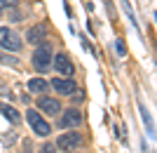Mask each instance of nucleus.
Segmentation results:
<instances>
[{"label":"nucleus","mask_w":157,"mask_h":153,"mask_svg":"<svg viewBox=\"0 0 157 153\" xmlns=\"http://www.w3.org/2000/svg\"><path fill=\"white\" fill-rule=\"evenodd\" d=\"M45 38H47L45 24H35V26L28 28V33H26V40L31 42V45H40V42H45Z\"/></svg>","instance_id":"obj_9"},{"label":"nucleus","mask_w":157,"mask_h":153,"mask_svg":"<svg viewBox=\"0 0 157 153\" xmlns=\"http://www.w3.org/2000/svg\"><path fill=\"white\" fill-rule=\"evenodd\" d=\"M52 87H54V92L61 94V97H71L73 92H78V85L73 83V78H54Z\"/></svg>","instance_id":"obj_5"},{"label":"nucleus","mask_w":157,"mask_h":153,"mask_svg":"<svg viewBox=\"0 0 157 153\" xmlns=\"http://www.w3.org/2000/svg\"><path fill=\"white\" fill-rule=\"evenodd\" d=\"M0 61L7 64V66H19V57H7V54H0Z\"/></svg>","instance_id":"obj_14"},{"label":"nucleus","mask_w":157,"mask_h":153,"mask_svg":"<svg viewBox=\"0 0 157 153\" xmlns=\"http://www.w3.org/2000/svg\"><path fill=\"white\" fill-rule=\"evenodd\" d=\"M38 108L42 111V113H47V115H59V113H61V104H59V99L47 97V94H42V97L38 99Z\"/></svg>","instance_id":"obj_6"},{"label":"nucleus","mask_w":157,"mask_h":153,"mask_svg":"<svg viewBox=\"0 0 157 153\" xmlns=\"http://www.w3.org/2000/svg\"><path fill=\"white\" fill-rule=\"evenodd\" d=\"M0 113L5 115V118L10 120V123H17V125L21 123V115H19V111H17L14 106H10V104H0Z\"/></svg>","instance_id":"obj_11"},{"label":"nucleus","mask_w":157,"mask_h":153,"mask_svg":"<svg viewBox=\"0 0 157 153\" xmlns=\"http://www.w3.org/2000/svg\"><path fill=\"white\" fill-rule=\"evenodd\" d=\"M42 153H56L54 144H45V146H42Z\"/></svg>","instance_id":"obj_16"},{"label":"nucleus","mask_w":157,"mask_h":153,"mask_svg":"<svg viewBox=\"0 0 157 153\" xmlns=\"http://www.w3.org/2000/svg\"><path fill=\"white\" fill-rule=\"evenodd\" d=\"M0 47L10 50V52H19L21 38L17 35V31H12V28H7V26H0Z\"/></svg>","instance_id":"obj_3"},{"label":"nucleus","mask_w":157,"mask_h":153,"mask_svg":"<svg viewBox=\"0 0 157 153\" xmlns=\"http://www.w3.org/2000/svg\"><path fill=\"white\" fill-rule=\"evenodd\" d=\"M52 64H54V68H56L61 75H73V61H71V57H68V54H63V52L54 54Z\"/></svg>","instance_id":"obj_7"},{"label":"nucleus","mask_w":157,"mask_h":153,"mask_svg":"<svg viewBox=\"0 0 157 153\" xmlns=\"http://www.w3.org/2000/svg\"><path fill=\"white\" fill-rule=\"evenodd\" d=\"M52 59H54L52 50H49L47 45H40V47H35L31 61H33V66H35V71L45 73V71H49V66H52Z\"/></svg>","instance_id":"obj_1"},{"label":"nucleus","mask_w":157,"mask_h":153,"mask_svg":"<svg viewBox=\"0 0 157 153\" xmlns=\"http://www.w3.org/2000/svg\"><path fill=\"white\" fill-rule=\"evenodd\" d=\"M80 144H82V137H80V132H63L56 137V148L59 151H73V148H78Z\"/></svg>","instance_id":"obj_4"},{"label":"nucleus","mask_w":157,"mask_h":153,"mask_svg":"<svg viewBox=\"0 0 157 153\" xmlns=\"http://www.w3.org/2000/svg\"><path fill=\"white\" fill-rule=\"evenodd\" d=\"M61 127H78L80 123H82V113H80L78 108H68V111H63V113H61Z\"/></svg>","instance_id":"obj_8"},{"label":"nucleus","mask_w":157,"mask_h":153,"mask_svg":"<svg viewBox=\"0 0 157 153\" xmlns=\"http://www.w3.org/2000/svg\"><path fill=\"white\" fill-rule=\"evenodd\" d=\"M19 5V0H0V14H5L7 10H14Z\"/></svg>","instance_id":"obj_13"},{"label":"nucleus","mask_w":157,"mask_h":153,"mask_svg":"<svg viewBox=\"0 0 157 153\" xmlns=\"http://www.w3.org/2000/svg\"><path fill=\"white\" fill-rule=\"evenodd\" d=\"M26 120H28V125H31V130L38 137H47V134L52 132V127H49V123H47L45 118H42V113H35V111H26Z\"/></svg>","instance_id":"obj_2"},{"label":"nucleus","mask_w":157,"mask_h":153,"mask_svg":"<svg viewBox=\"0 0 157 153\" xmlns=\"http://www.w3.org/2000/svg\"><path fill=\"white\" fill-rule=\"evenodd\" d=\"M138 111H141V118H143V125H145V130H148V134H150V137H157L155 123H152V115L148 113V108H145L143 104H138Z\"/></svg>","instance_id":"obj_10"},{"label":"nucleus","mask_w":157,"mask_h":153,"mask_svg":"<svg viewBox=\"0 0 157 153\" xmlns=\"http://www.w3.org/2000/svg\"><path fill=\"white\" fill-rule=\"evenodd\" d=\"M115 47H117V54H120V57H124V42H122V40H117V42H115Z\"/></svg>","instance_id":"obj_15"},{"label":"nucleus","mask_w":157,"mask_h":153,"mask_svg":"<svg viewBox=\"0 0 157 153\" xmlns=\"http://www.w3.org/2000/svg\"><path fill=\"white\" fill-rule=\"evenodd\" d=\"M47 80H42V78H31L28 80V90H31L33 94H45L47 92Z\"/></svg>","instance_id":"obj_12"}]
</instances>
